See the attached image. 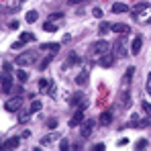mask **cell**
I'll list each match as a JSON object with an SVG mask.
<instances>
[{
	"label": "cell",
	"mask_w": 151,
	"mask_h": 151,
	"mask_svg": "<svg viewBox=\"0 0 151 151\" xmlns=\"http://www.w3.org/2000/svg\"><path fill=\"white\" fill-rule=\"evenodd\" d=\"M35 61H37V53H35V51H25V53H21V55L17 57V65H21V68L33 65Z\"/></svg>",
	"instance_id": "1"
},
{
	"label": "cell",
	"mask_w": 151,
	"mask_h": 151,
	"mask_svg": "<svg viewBox=\"0 0 151 151\" xmlns=\"http://www.w3.org/2000/svg\"><path fill=\"white\" fill-rule=\"evenodd\" d=\"M108 51H110V45H108L104 39L96 41V43L90 47V53H94V55H104V53H108Z\"/></svg>",
	"instance_id": "2"
},
{
	"label": "cell",
	"mask_w": 151,
	"mask_h": 151,
	"mask_svg": "<svg viewBox=\"0 0 151 151\" xmlns=\"http://www.w3.org/2000/svg\"><path fill=\"white\" fill-rule=\"evenodd\" d=\"M94 127H96V121L94 119H88L84 125H82V139H88V137H92V131H94Z\"/></svg>",
	"instance_id": "3"
},
{
	"label": "cell",
	"mask_w": 151,
	"mask_h": 151,
	"mask_svg": "<svg viewBox=\"0 0 151 151\" xmlns=\"http://www.w3.org/2000/svg\"><path fill=\"white\" fill-rule=\"evenodd\" d=\"M21 106H23V100H21V96L17 98H10V100L4 104V110H8V112H17V110H21Z\"/></svg>",
	"instance_id": "4"
},
{
	"label": "cell",
	"mask_w": 151,
	"mask_h": 151,
	"mask_svg": "<svg viewBox=\"0 0 151 151\" xmlns=\"http://www.w3.org/2000/svg\"><path fill=\"white\" fill-rule=\"evenodd\" d=\"M114 61H116V53H104V55H100V65L102 68H112L114 65Z\"/></svg>",
	"instance_id": "5"
},
{
	"label": "cell",
	"mask_w": 151,
	"mask_h": 151,
	"mask_svg": "<svg viewBox=\"0 0 151 151\" xmlns=\"http://www.w3.org/2000/svg\"><path fill=\"white\" fill-rule=\"evenodd\" d=\"M133 76H135V68H127L125 76H123V88L121 90H129V84H131Z\"/></svg>",
	"instance_id": "6"
},
{
	"label": "cell",
	"mask_w": 151,
	"mask_h": 151,
	"mask_svg": "<svg viewBox=\"0 0 151 151\" xmlns=\"http://www.w3.org/2000/svg\"><path fill=\"white\" fill-rule=\"evenodd\" d=\"M141 47H143V37H141V35H137V37L133 39V43H131V53H133V55H137V53L141 51Z\"/></svg>",
	"instance_id": "7"
},
{
	"label": "cell",
	"mask_w": 151,
	"mask_h": 151,
	"mask_svg": "<svg viewBox=\"0 0 151 151\" xmlns=\"http://www.w3.org/2000/svg\"><path fill=\"white\" fill-rule=\"evenodd\" d=\"M112 31L119 33V35H129V33H131V27L127 25V23H114V25H112Z\"/></svg>",
	"instance_id": "8"
},
{
	"label": "cell",
	"mask_w": 151,
	"mask_h": 151,
	"mask_svg": "<svg viewBox=\"0 0 151 151\" xmlns=\"http://www.w3.org/2000/svg\"><path fill=\"white\" fill-rule=\"evenodd\" d=\"M119 102H121L123 108H129V106H131V94H129V90H121V94H119Z\"/></svg>",
	"instance_id": "9"
},
{
	"label": "cell",
	"mask_w": 151,
	"mask_h": 151,
	"mask_svg": "<svg viewBox=\"0 0 151 151\" xmlns=\"http://www.w3.org/2000/svg\"><path fill=\"white\" fill-rule=\"evenodd\" d=\"M19 145H21V139H19V137H10V139H6V141L2 143L4 149H17Z\"/></svg>",
	"instance_id": "10"
},
{
	"label": "cell",
	"mask_w": 151,
	"mask_h": 151,
	"mask_svg": "<svg viewBox=\"0 0 151 151\" xmlns=\"http://www.w3.org/2000/svg\"><path fill=\"white\" fill-rule=\"evenodd\" d=\"M0 88H2V92L4 94H8L10 90H12V80H10V76L4 74V78H2V84H0Z\"/></svg>",
	"instance_id": "11"
},
{
	"label": "cell",
	"mask_w": 151,
	"mask_h": 151,
	"mask_svg": "<svg viewBox=\"0 0 151 151\" xmlns=\"http://www.w3.org/2000/svg\"><path fill=\"white\" fill-rule=\"evenodd\" d=\"M84 123V108H80L78 112H76L74 116H72V121H70V127H78Z\"/></svg>",
	"instance_id": "12"
},
{
	"label": "cell",
	"mask_w": 151,
	"mask_h": 151,
	"mask_svg": "<svg viewBox=\"0 0 151 151\" xmlns=\"http://www.w3.org/2000/svg\"><path fill=\"white\" fill-rule=\"evenodd\" d=\"M110 121H112V112H110V110H106V112H102L100 116H98V123H100L102 127L110 125Z\"/></svg>",
	"instance_id": "13"
},
{
	"label": "cell",
	"mask_w": 151,
	"mask_h": 151,
	"mask_svg": "<svg viewBox=\"0 0 151 151\" xmlns=\"http://www.w3.org/2000/svg\"><path fill=\"white\" fill-rule=\"evenodd\" d=\"M114 51H119L121 57H127V55H129L127 49H125V39H119V43H114Z\"/></svg>",
	"instance_id": "14"
},
{
	"label": "cell",
	"mask_w": 151,
	"mask_h": 151,
	"mask_svg": "<svg viewBox=\"0 0 151 151\" xmlns=\"http://www.w3.org/2000/svg\"><path fill=\"white\" fill-rule=\"evenodd\" d=\"M112 12H114V14L129 12V6H127V4H123V2H116V4H112Z\"/></svg>",
	"instance_id": "15"
},
{
	"label": "cell",
	"mask_w": 151,
	"mask_h": 151,
	"mask_svg": "<svg viewBox=\"0 0 151 151\" xmlns=\"http://www.w3.org/2000/svg\"><path fill=\"white\" fill-rule=\"evenodd\" d=\"M74 63H80V55H78V53H72V55H70V59L63 63V70H68V68L74 65Z\"/></svg>",
	"instance_id": "16"
},
{
	"label": "cell",
	"mask_w": 151,
	"mask_h": 151,
	"mask_svg": "<svg viewBox=\"0 0 151 151\" xmlns=\"http://www.w3.org/2000/svg\"><path fill=\"white\" fill-rule=\"evenodd\" d=\"M84 100H86V98H84V94H82V92H78V94H74V96L70 98V104H72V106H78V104H82Z\"/></svg>",
	"instance_id": "17"
},
{
	"label": "cell",
	"mask_w": 151,
	"mask_h": 151,
	"mask_svg": "<svg viewBox=\"0 0 151 151\" xmlns=\"http://www.w3.org/2000/svg\"><path fill=\"white\" fill-rule=\"evenodd\" d=\"M88 70H84V72H80V74H78V78H76V82H78V86H84V84H86V82H88Z\"/></svg>",
	"instance_id": "18"
},
{
	"label": "cell",
	"mask_w": 151,
	"mask_h": 151,
	"mask_svg": "<svg viewBox=\"0 0 151 151\" xmlns=\"http://www.w3.org/2000/svg\"><path fill=\"white\" fill-rule=\"evenodd\" d=\"M41 49H43V51H53V53H57V51H59V43H43V45H41Z\"/></svg>",
	"instance_id": "19"
},
{
	"label": "cell",
	"mask_w": 151,
	"mask_h": 151,
	"mask_svg": "<svg viewBox=\"0 0 151 151\" xmlns=\"http://www.w3.org/2000/svg\"><path fill=\"white\" fill-rule=\"evenodd\" d=\"M37 19H39V12H37V10H29V12L25 14V21H27V23H35Z\"/></svg>",
	"instance_id": "20"
},
{
	"label": "cell",
	"mask_w": 151,
	"mask_h": 151,
	"mask_svg": "<svg viewBox=\"0 0 151 151\" xmlns=\"http://www.w3.org/2000/svg\"><path fill=\"white\" fill-rule=\"evenodd\" d=\"M108 31H112V25H108V23H104V21H102L100 25H98V33H100V35H106Z\"/></svg>",
	"instance_id": "21"
},
{
	"label": "cell",
	"mask_w": 151,
	"mask_h": 151,
	"mask_svg": "<svg viewBox=\"0 0 151 151\" xmlns=\"http://www.w3.org/2000/svg\"><path fill=\"white\" fill-rule=\"evenodd\" d=\"M147 8H149V4H147V2H139V4H137V6L133 8V14H139V12L147 10Z\"/></svg>",
	"instance_id": "22"
},
{
	"label": "cell",
	"mask_w": 151,
	"mask_h": 151,
	"mask_svg": "<svg viewBox=\"0 0 151 151\" xmlns=\"http://www.w3.org/2000/svg\"><path fill=\"white\" fill-rule=\"evenodd\" d=\"M43 31H47V33H55V31H57V25H55V23H43Z\"/></svg>",
	"instance_id": "23"
},
{
	"label": "cell",
	"mask_w": 151,
	"mask_h": 151,
	"mask_svg": "<svg viewBox=\"0 0 151 151\" xmlns=\"http://www.w3.org/2000/svg\"><path fill=\"white\" fill-rule=\"evenodd\" d=\"M41 108H43V104H41L39 100H33V102H31V112H39Z\"/></svg>",
	"instance_id": "24"
},
{
	"label": "cell",
	"mask_w": 151,
	"mask_h": 151,
	"mask_svg": "<svg viewBox=\"0 0 151 151\" xmlns=\"http://www.w3.org/2000/svg\"><path fill=\"white\" fill-rule=\"evenodd\" d=\"M70 147H72V143H70L68 139H61V141H59V149L61 151H68Z\"/></svg>",
	"instance_id": "25"
},
{
	"label": "cell",
	"mask_w": 151,
	"mask_h": 151,
	"mask_svg": "<svg viewBox=\"0 0 151 151\" xmlns=\"http://www.w3.org/2000/svg\"><path fill=\"white\" fill-rule=\"evenodd\" d=\"M17 78H19L21 82H27V80H29V74H27L25 70H17Z\"/></svg>",
	"instance_id": "26"
},
{
	"label": "cell",
	"mask_w": 151,
	"mask_h": 151,
	"mask_svg": "<svg viewBox=\"0 0 151 151\" xmlns=\"http://www.w3.org/2000/svg\"><path fill=\"white\" fill-rule=\"evenodd\" d=\"M51 59H53V53H51L49 57H45V59H43V61L39 63V70H45V68H47V65L51 63Z\"/></svg>",
	"instance_id": "27"
},
{
	"label": "cell",
	"mask_w": 151,
	"mask_h": 151,
	"mask_svg": "<svg viewBox=\"0 0 151 151\" xmlns=\"http://www.w3.org/2000/svg\"><path fill=\"white\" fill-rule=\"evenodd\" d=\"M21 41H25V43L35 41V35H33V33H23V35H21Z\"/></svg>",
	"instance_id": "28"
},
{
	"label": "cell",
	"mask_w": 151,
	"mask_h": 151,
	"mask_svg": "<svg viewBox=\"0 0 151 151\" xmlns=\"http://www.w3.org/2000/svg\"><path fill=\"white\" fill-rule=\"evenodd\" d=\"M47 86H49V82H47V80H39V90H41V92H47V90H49Z\"/></svg>",
	"instance_id": "29"
},
{
	"label": "cell",
	"mask_w": 151,
	"mask_h": 151,
	"mask_svg": "<svg viewBox=\"0 0 151 151\" xmlns=\"http://www.w3.org/2000/svg\"><path fill=\"white\" fill-rule=\"evenodd\" d=\"M135 147H137V149H145V147H147V139H139Z\"/></svg>",
	"instance_id": "30"
},
{
	"label": "cell",
	"mask_w": 151,
	"mask_h": 151,
	"mask_svg": "<svg viewBox=\"0 0 151 151\" xmlns=\"http://www.w3.org/2000/svg\"><path fill=\"white\" fill-rule=\"evenodd\" d=\"M57 137H59V135H57V133H53L51 137H45V139H43L41 143H43V145H47V143H51V141H53V139H57Z\"/></svg>",
	"instance_id": "31"
},
{
	"label": "cell",
	"mask_w": 151,
	"mask_h": 151,
	"mask_svg": "<svg viewBox=\"0 0 151 151\" xmlns=\"http://www.w3.org/2000/svg\"><path fill=\"white\" fill-rule=\"evenodd\" d=\"M86 2H92V0H68V4H72V6H78V4H86Z\"/></svg>",
	"instance_id": "32"
},
{
	"label": "cell",
	"mask_w": 151,
	"mask_h": 151,
	"mask_svg": "<svg viewBox=\"0 0 151 151\" xmlns=\"http://www.w3.org/2000/svg\"><path fill=\"white\" fill-rule=\"evenodd\" d=\"M19 121L21 123H27L29 121V112H19Z\"/></svg>",
	"instance_id": "33"
},
{
	"label": "cell",
	"mask_w": 151,
	"mask_h": 151,
	"mask_svg": "<svg viewBox=\"0 0 151 151\" xmlns=\"http://www.w3.org/2000/svg\"><path fill=\"white\" fill-rule=\"evenodd\" d=\"M92 14H94L96 19H102V8H98V6H96V8L92 10Z\"/></svg>",
	"instance_id": "34"
},
{
	"label": "cell",
	"mask_w": 151,
	"mask_h": 151,
	"mask_svg": "<svg viewBox=\"0 0 151 151\" xmlns=\"http://www.w3.org/2000/svg\"><path fill=\"white\" fill-rule=\"evenodd\" d=\"M143 110H145V114H149V116H151V104H149V102H143Z\"/></svg>",
	"instance_id": "35"
},
{
	"label": "cell",
	"mask_w": 151,
	"mask_h": 151,
	"mask_svg": "<svg viewBox=\"0 0 151 151\" xmlns=\"http://www.w3.org/2000/svg\"><path fill=\"white\" fill-rule=\"evenodd\" d=\"M151 123V116L147 114V119H143V121H139V127H147Z\"/></svg>",
	"instance_id": "36"
},
{
	"label": "cell",
	"mask_w": 151,
	"mask_h": 151,
	"mask_svg": "<svg viewBox=\"0 0 151 151\" xmlns=\"http://www.w3.org/2000/svg\"><path fill=\"white\" fill-rule=\"evenodd\" d=\"M55 19H63V12H55V14H49V21H55Z\"/></svg>",
	"instance_id": "37"
},
{
	"label": "cell",
	"mask_w": 151,
	"mask_h": 151,
	"mask_svg": "<svg viewBox=\"0 0 151 151\" xmlns=\"http://www.w3.org/2000/svg\"><path fill=\"white\" fill-rule=\"evenodd\" d=\"M23 45H25V41H21V39H19L17 43H12V49H21Z\"/></svg>",
	"instance_id": "38"
},
{
	"label": "cell",
	"mask_w": 151,
	"mask_h": 151,
	"mask_svg": "<svg viewBox=\"0 0 151 151\" xmlns=\"http://www.w3.org/2000/svg\"><path fill=\"white\" fill-rule=\"evenodd\" d=\"M47 127H49V129H55V127H57V121H55V119H49V121H47Z\"/></svg>",
	"instance_id": "39"
},
{
	"label": "cell",
	"mask_w": 151,
	"mask_h": 151,
	"mask_svg": "<svg viewBox=\"0 0 151 151\" xmlns=\"http://www.w3.org/2000/svg\"><path fill=\"white\" fill-rule=\"evenodd\" d=\"M94 151H104V143H96L94 145Z\"/></svg>",
	"instance_id": "40"
},
{
	"label": "cell",
	"mask_w": 151,
	"mask_h": 151,
	"mask_svg": "<svg viewBox=\"0 0 151 151\" xmlns=\"http://www.w3.org/2000/svg\"><path fill=\"white\" fill-rule=\"evenodd\" d=\"M127 143H129V139H125V137H123V139H119V147H125Z\"/></svg>",
	"instance_id": "41"
},
{
	"label": "cell",
	"mask_w": 151,
	"mask_h": 151,
	"mask_svg": "<svg viewBox=\"0 0 151 151\" xmlns=\"http://www.w3.org/2000/svg\"><path fill=\"white\" fill-rule=\"evenodd\" d=\"M2 70H4V74H10V63H4Z\"/></svg>",
	"instance_id": "42"
},
{
	"label": "cell",
	"mask_w": 151,
	"mask_h": 151,
	"mask_svg": "<svg viewBox=\"0 0 151 151\" xmlns=\"http://www.w3.org/2000/svg\"><path fill=\"white\" fill-rule=\"evenodd\" d=\"M55 92H57V90H55V86L51 84V88H49V90H47V94H51V96H55Z\"/></svg>",
	"instance_id": "43"
},
{
	"label": "cell",
	"mask_w": 151,
	"mask_h": 151,
	"mask_svg": "<svg viewBox=\"0 0 151 151\" xmlns=\"http://www.w3.org/2000/svg\"><path fill=\"white\" fill-rule=\"evenodd\" d=\"M149 80H151V74H149Z\"/></svg>",
	"instance_id": "44"
}]
</instances>
